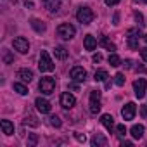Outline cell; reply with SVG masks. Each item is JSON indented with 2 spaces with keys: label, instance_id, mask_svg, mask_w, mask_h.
<instances>
[{
  "label": "cell",
  "instance_id": "obj_5",
  "mask_svg": "<svg viewBox=\"0 0 147 147\" xmlns=\"http://www.w3.org/2000/svg\"><path fill=\"white\" fill-rule=\"evenodd\" d=\"M133 92H135L137 99H142L145 95V92H147V82H145V78H138V80L133 82Z\"/></svg>",
  "mask_w": 147,
  "mask_h": 147
},
{
  "label": "cell",
  "instance_id": "obj_41",
  "mask_svg": "<svg viewBox=\"0 0 147 147\" xmlns=\"http://www.w3.org/2000/svg\"><path fill=\"white\" fill-rule=\"evenodd\" d=\"M145 2H147V0H145Z\"/></svg>",
  "mask_w": 147,
  "mask_h": 147
},
{
  "label": "cell",
  "instance_id": "obj_9",
  "mask_svg": "<svg viewBox=\"0 0 147 147\" xmlns=\"http://www.w3.org/2000/svg\"><path fill=\"white\" fill-rule=\"evenodd\" d=\"M135 113H137V106H135L133 102H128V104L123 106V109H121V116H123L125 121L133 119V118H135Z\"/></svg>",
  "mask_w": 147,
  "mask_h": 147
},
{
  "label": "cell",
  "instance_id": "obj_33",
  "mask_svg": "<svg viewBox=\"0 0 147 147\" xmlns=\"http://www.w3.org/2000/svg\"><path fill=\"white\" fill-rule=\"evenodd\" d=\"M36 142H38V137H36V135H31V137H30V140H28V144H30V145H35Z\"/></svg>",
  "mask_w": 147,
  "mask_h": 147
},
{
  "label": "cell",
  "instance_id": "obj_39",
  "mask_svg": "<svg viewBox=\"0 0 147 147\" xmlns=\"http://www.w3.org/2000/svg\"><path fill=\"white\" fill-rule=\"evenodd\" d=\"M24 5H26V7H33V2H28V0H26V2H24Z\"/></svg>",
  "mask_w": 147,
  "mask_h": 147
},
{
  "label": "cell",
  "instance_id": "obj_32",
  "mask_svg": "<svg viewBox=\"0 0 147 147\" xmlns=\"http://www.w3.org/2000/svg\"><path fill=\"white\" fill-rule=\"evenodd\" d=\"M75 138H76L78 142H85V140H87V137L82 135V133H75Z\"/></svg>",
  "mask_w": 147,
  "mask_h": 147
},
{
  "label": "cell",
  "instance_id": "obj_1",
  "mask_svg": "<svg viewBox=\"0 0 147 147\" xmlns=\"http://www.w3.org/2000/svg\"><path fill=\"white\" fill-rule=\"evenodd\" d=\"M38 67H40L42 73L54 71L55 66H54V62H52V59H50V55H49L47 50H42V52H40V62H38Z\"/></svg>",
  "mask_w": 147,
  "mask_h": 147
},
{
  "label": "cell",
  "instance_id": "obj_35",
  "mask_svg": "<svg viewBox=\"0 0 147 147\" xmlns=\"http://www.w3.org/2000/svg\"><path fill=\"white\" fill-rule=\"evenodd\" d=\"M92 61H94V62H100V61H102V55H100V54H94Z\"/></svg>",
  "mask_w": 147,
  "mask_h": 147
},
{
  "label": "cell",
  "instance_id": "obj_7",
  "mask_svg": "<svg viewBox=\"0 0 147 147\" xmlns=\"http://www.w3.org/2000/svg\"><path fill=\"white\" fill-rule=\"evenodd\" d=\"M69 76H71V80H73V82L80 83V82H85V78H87V71H85L83 67H80V66H75V67L71 69Z\"/></svg>",
  "mask_w": 147,
  "mask_h": 147
},
{
  "label": "cell",
  "instance_id": "obj_16",
  "mask_svg": "<svg viewBox=\"0 0 147 147\" xmlns=\"http://www.w3.org/2000/svg\"><path fill=\"white\" fill-rule=\"evenodd\" d=\"M100 123H102L109 131H113V128H114V118H113L111 114H102V116H100Z\"/></svg>",
  "mask_w": 147,
  "mask_h": 147
},
{
  "label": "cell",
  "instance_id": "obj_4",
  "mask_svg": "<svg viewBox=\"0 0 147 147\" xmlns=\"http://www.w3.org/2000/svg\"><path fill=\"white\" fill-rule=\"evenodd\" d=\"M75 33H76L75 26H73V24H69V23L59 24V28H57V35H59L61 38H64V40H69V38H73V36H75Z\"/></svg>",
  "mask_w": 147,
  "mask_h": 147
},
{
  "label": "cell",
  "instance_id": "obj_23",
  "mask_svg": "<svg viewBox=\"0 0 147 147\" xmlns=\"http://www.w3.org/2000/svg\"><path fill=\"white\" fill-rule=\"evenodd\" d=\"M94 78H95V82H106V80L109 78V75H107L106 69H99V71H95Z\"/></svg>",
  "mask_w": 147,
  "mask_h": 147
},
{
  "label": "cell",
  "instance_id": "obj_17",
  "mask_svg": "<svg viewBox=\"0 0 147 147\" xmlns=\"http://www.w3.org/2000/svg\"><path fill=\"white\" fill-rule=\"evenodd\" d=\"M83 45H85L87 50H94V49L97 47V40H95L92 35H85V38H83Z\"/></svg>",
  "mask_w": 147,
  "mask_h": 147
},
{
  "label": "cell",
  "instance_id": "obj_37",
  "mask_svg": "<svg viewBox=\"0 0 147 147\" xmlns=\"http://www.w3.org/2000/svg\"><path fill=\"white\" fill-rule=\"evenodd\" d=\"M116 4H119V0H106V5H116Z\"/></svg>",
  "mask_w": 147,
  "mask_h": 147
},
{
  "label": "cell",
  "instance_id": "obj_21",
  "mask_svg": "<svg viewBox=\"0 0 147 147\" xmlns=\"http://www.w3.org/2000/svg\"><path fill=\"white\" fill-rule=\"evenodd\" d=\"M30 24L33 26V30H35L36 33H43V31H45V28H47L40 19H31V21H30Z\"/></svg>",
  "mask_w": 147,
  "mask_h": 147
},
{
  "label": "cell",
  "instance_id": "obj_15",
  "mask_svg": "<svg viewBox=\"0 0 147 147\" xmlns=\"http://www.w3.org/2000/svg\"><path fill=\"white\" fill-rule=\"evenodd\" d=\"M92 145L94 147H106L107 145V138L102 135V133H95L92 137Z\"/></svg>",
  "mask_w": 147,
  "mask_h": 147
},
{
  "label": "cell",
  "instance_id": "obj_12",
  "mask_svg": "<svg viewBox=\"0 0 147 147\" xmlns=\"http://www.w3.org/2000/svg\"><path fill=\"white\" fill-rule=\"evenodd\" d=\"M138 35H140L138 30H130V31H128V47H130L131 50L138 49Z\"/></svg>",
  "mask_w": 147,
  "mask_h": 147
},
{
  "label": "cell",
  "instance_id": "obj_25",
  "mask_svg": "<svg viewBox=\"0 0 147 147\" xmlns=\"http://www.w3.org/2000/svg\"><path fill=\"white\" fill-rule=\"evenodd\" d=\"M12 87H14V90H16L19 95H26V94H28V87L23 85V83H14Z\"/></svg>",
  "mask_w": 147,
  "mask_h": 147
},
{
  "label": "cell",
  "instance_id": "obj_11",
  "mask_svg": "<svg viewBox=\"0 0 147 147\" xmlns=\"http://www.w3.org/2000/svg\"><path fill=\"white\" fill-rule=\"evenodd\" d=\"M75 104H76V99H75V95H71L69 92H64V94L61 95V106H62L64 109H71Z\"/></svg>",
  "mask_w": 147,
  "mask_h": 147
},
{
  "label": "cell",
  "instance_id": "obj_19",
  "mask_svg": "<svg viewBox=\"0 0 147 147\" xmlns=\"http://www.w3.org/2000/svg\"><path fill=\"white\" fill-rule=\"evenodd\" d=\"M130 133H131V137H133V138H137V140H138V138H142V137H144V126H142V125H133V126H131V130H130Z\"/></svg>",
  "mask_w": 147,
  "mask_h": 147
},
{
  "label": "cell",
  "instance_id": "obj_10",
  "mask_svg": "<svg viewBox=\"0 0 147 147\" xmlns=\"http://www.w3.org/2000/svg\"><path fill=\"white\" fill-rule=\"evenodd\" d=\"M35 106H36V109H38L42 114H49V113L52 111V106H50V102H49L47 99H43V97H36V100H35Z\"/></svg>",
  "mask_w": 147,
  "mask_h": 147
},
{
  "label": "cell",
  "instance_id": "obj_6",
  "mask_svg": "<svg viewBox=\"0 0 147 147\" xmlns=\"http://www.w3.org/2000/svg\"><path fill=\"white\" fill-rule=\"evenodd\" d=\"M100 111V92L99 90H92L90 92V113L97 114Z\"/></svg>",
  "mask_w": 147,
  "mask_h": 147
},
{
  "label": "cell",
  "instance_id": "obj_36",
  "mask_svg": "<svg viewBox=\"0 0 147 147\" xmlns=\"http://www.w3.org/2000/svg\"><path fill=\"white\" fill-rule=\"evenodd\" d=\"M140 114H142V118H147V106L140 107Z\"/></svg>",
  "mask_w": 147,
  "mask_h": 147
},
{
  "label": "cell",
  "instance_id": "obj_2",
  "mask_svg": "<svg viewBox=\"0 0 147 147\" xmlns=\"http://www.w3.org/2000/svg\"><path fill=\"white\" fill-rule=\"evenodd\" d=\"M38 88H40V92H42V94L50 95V94L54 92V88H55V80H54V78H50V76H43V78H40Z\"/></svg>",
  "mask_w": 147,
  "mask_h": 147
},
{
  "label": "cell",
  "instance_id": "obj_18",
  "mask_svg": "<svg viewBox=\"0 0 147 147\" xmlns=\"http://www.w3.org/2000/svg\"><path fill=\"white\" fill-rule=\"evenodd\" d=\"M54 55H55V59H59V61H64V59L67 57V50H66V47H62V45H57V47L54 49Z\"/></svg>",
  "mask_w": 147,
  "mask_h": 147
},
{
  "label": "cell",
  "instance_id": "obj_27",
  "mask_svg": "<svg viewBox=\"0 0 147 147\" xmlns=\"http://www.w3.org/2000/svg\"><path fill=\"white\" fill-rule=\"evenodd\" d=\"M114 83L118 87H123L125 85V75H123V73H116V75H114Z\"/></svg>",
  "mask_w": 147,
  "mask_h": 147
},
{
  "label": "cell",
  "instance_id": "obj_3",
  "mask_svg": "<svg viewBox=\"0 0 147 147\" xmlns=\"http://www.w3.org/2000/svg\"><path fill=\"white\" fill-rule=\"evenodd\" d=\"M76 19L82 23V24H90L94 21V12L90 7H80L78 12H76Z\"/></svg>",
  "mask_w": 147,
  "mask_h": 147
},
{
  "label": "cell",
  "instance_id": "obj_14",
  "mask_svg": "<svg viewBox=\"0 0 147 147\" xmlns=\"http://www.w3.org/2000/svg\"><path fill=\"white\" fill-rule=\"evenodd\" d=\"M18 78L24 83H30L33 80V71L31 69H19L18 71Z\"/></svg>",
  "mask_w": 147,
  "mask_h": 147
},
{
  "label": "cell",
  "instance_id": "obj_13",
  "mask_svg": "<svg viewBox=\"0 0 147 147\" xmlns=\"http://www.w3.org/2000/svg\"><path fill=\"white\" fill-rule=\"evenodd\" d=\"M42 4L45 5V9H49V12H57L61 9V0H42Z\"/></svg>",
  "mask_w": 147,
  "mask_h": 147
},
{
  "label": "cell",
  "instance_id": "obj_29",
  "mask_svg": "<svg viewBox=\"0 0 147 147\" xmlns=\"http://www.w3.org/2000/svg\"><path fill=\"white\" fill-rule=\"evenodd\" d=\"M49 119H50V125H52V126H55V128H59V126L62 125V123H61V119H59V116H50Z\"/></svg>",
  "mask_w": 147,
  "mask_h": 147
},
{
  "label": "cell",
  "instance_id": "obj_20",
  "mask_svg": "<svg viewBox=\"0 0 147 147\" xmlns=\"http://www.w3.org/2000/svg\"><path fill=\"white\" fill-rule=\"evenodd\" d=\"M0 125H2V130H4L5 135H12L14 133V125L9 119H2V121H0Z\"/></svg>",
  "mask_w": 147,
  "mask_h": 147
},
{
  "label": "cell",
  "instance_id": "obj_8",
  "mask_svg": "<svg viewBox=\"0 0 147 147\" xmlns=\"http://www.w3.org/2000/svg\"><path fill=\"white\" fill-rule=\"evenodd\" d=\"M12 45H14V49H16L18 52H21V54H28V50H30V43H28V40H26L24 36L14 38Z\"/></svg>",
  "mask_w": 147,
  "mask_h": 147
},
{
  "label": "cell",
  "instance_id": "obj_40",
  "mask_svg": "<svg viewBox=\"0 0 147 147\" xmlns=\"http://www.w3.org/2000/svg\"><path fill=\"white\" fill-rule=\"evenodd\" d=\"M144 42H145V43H147V35H144Z\"/></svg>",
  "mask_w": 147,
  "mask_h": 147
},
{
  "label": "cell",
  "instance_id": "obj_26",
  "mask_svg": "<svg viewBox=\"0 0 147 147\" xmlns=\"http://www.w3.org/2000/svg\"><path fill=\"white\" fill-rule=\"evenodd\" d=\"M23 123H24V125H30V126H38V119H36L33 114H28Z\"/></svg>",
  "mask_w": 147,
  "mask_h": 147
},
{
  "label": "cell",
  "instance_id": "obj_34",
  "mask_svg": "<svg viewBox=\"0 0 147 147\" xmlns=\"http://www.w3.org/2000/svg\"><path fill=\"white\" fill-rule=\"evenodd\" d=\"M140 57H142V59H144V62H147V47H145V49H142V50H140Z\"/></svg>",
  "mask_w": 147,
  "mask_h": 147
},
{
  "label": "cell",
  "instance_id": "obj_30",
  "mask_svg": "<svg viewBox=\"0 0 147 147\" xmlns=\"http://www.w3.org/2000/svg\"><path fill=\"white\" fill-rule=\"evenodd\" d=\"M116 135H118V137H125V135H126L125 125H118V126H116Z\"/></svg>",
  "mask_w": 147,
  "mask_h": 147
},
{
  "label": "cell",
  "instance_id": "obj_22",
  "mask_svg": "<svg viewBox=\"0 0 147 147\" xmlns=\"http://www.w3.org/2000/svg\"><path fill=\"white\" fill-rule=\"evenodd\" d=\"M99 43L104 47V49H107V50H116V45L107 38V36H100V40H99Z\"/></svg>",
  "mask_w": 147,
  "mask_h": 147
},
{
  "label": "cell",
  "instance_id": "obj_24",
  "mask_svg": "<svg viewBox=\"0 0 147 147\" xmlns=\"http://www.w3.org/2000/svg\"><path fill=\"white\" fill-rule=\"evenodd\" d=\"M107 61H109V64H111L113 67H118V66H121V57H119L118 54H111Z\"/></svg>",
  "mask_w": 147,
  "mask_h": 147
},
{
  "label": "cell",
  "instance_id": "obj_38",
  "mask_svg": "<svg viewBox=\"0 0 147 147\" xmlns=\"http://www.w3.org/2000/svg\"><path fill=\"white\" fill-rule=\"evenodd\" d=\"M125 66H126V67H131V61H130V59H126V61H125Z\"/></svg>",
  "mask_w": 147,
  "mask_h": 147
},
{
  "label": "cell",
  "instance_id": "obj_31",
  "mask_svg": "<svg viewBox=\"0 0 147 147\" xmlns=\"http://www.w3.org/2000/svg\"><path fill=\"white\" fill-rule=\"evenodd\" d=\"M135 21L138 23V26H142V24H144V18H142V14H140V12H135Z\"/></svg>",
  "mask_w": 147,
  "mask_h": 147
},
{
  "label": "cell",
  "instance_id": "obj_28",
  "mask_svg": "<svg viewBox=\"0 0 147 147\" xmlns=\"http://www.w3.org/2000/svg\"><path fill=\"white\" fill-rule=\"evenodd\" d=\"M12 61H14V57L11 55V52H9L7 49H4V62H5V64H11Z\"/></svg>",
  "mask_w": 147,
  "mask_h": 147
}]
</instances>
